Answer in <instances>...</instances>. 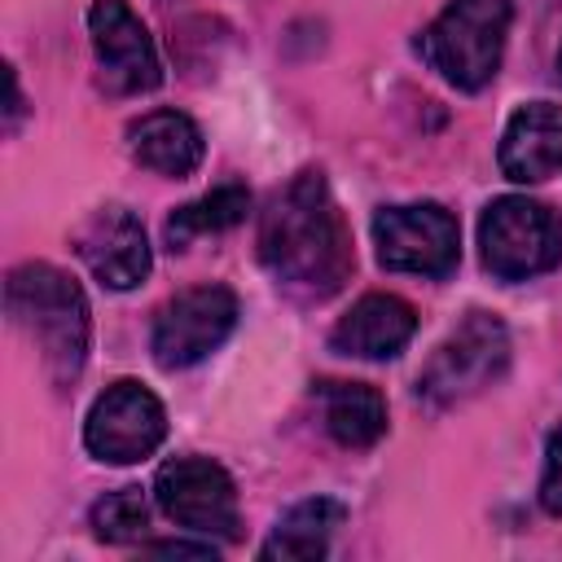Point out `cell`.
<instances>
[{
    "mask_svg": "<svg viewBox=\"0 0 562 562\" xmlns=\"http://www.w3.org/2000/svg\"><path fill=\"white\" fill-rule=\"evenodd\" d=\"M417 334V312L400 294H364L334 329L329 347L356 360H391Z\"/></svg>",
    "mask_w": 562,
    "mask_h": 562,
    "instance_id": "7c38bea8",
    "label": "cell"
},
{
    "mask_svg": "<svg viewBox=\"0 0 562 562\" xmlns=\"http://www.w3.org/2000/svg\"><path fill=\"white\" fill-rule=\"evenodd\" d=\"M562 167V105L531 101L514 110L501 136V171L518 184L549 180Z\"/></svg>",
    "mask_w": 562,
    "mask_h": 562,
    "instance_id": "4fadbf2b",
    "label": "cell"
},
{
    "mask_svg": "<svg viewBox=\"0 0 562 562\" xmlns=\"http://www.w3.org/2000/svg\"><path fill=\"white\" fill-rule=\"evenodd\" d=\"M145 549L158 553V558H215L211 540H206V544H189V540H149Z\"/></svg>",
    "mask_w": 562,
    "mask_h": 562,
    "instance_id": "ffe728a7",
    "label": "cell"
},
{
    "mask_svg": "<svg viewBox=\"0 0 562 562\" xmlns=\"http://www.w3.org/2000/svg\"><path fill=\"white\" fill-rule=\"evenodd\" d=\"M540 505L544 514L562 518V426H553L544 443V474H540Z\"/></svg>",
    "mask_w": 562,
    "mask_h": 562,
    "instance_id": "d6986e66",
    "label": "cell"
},
{
    "mask_svg": "<svg viewBox=\"0 0 562 562\" xmlns=\"http://www.w3.org/2000/svg\"><path fill=\"white\" fill-rule=\"evenodd\" d=\"M18 114H22V92H18V75L9 70V132L18 127Z\"/></svg>",
    "mask_w": 562,
    "mask_h": 562,
    "instance_id": "44dd1931",
    "label": "cell"
},
{
    "mask_svg": "<svg viewBox=\"0 0 562 562\" xmlns=\"http://www.w3.org/2000/svg\"><path fill=\"white\" fill-rule=\"evenodd\" d=\"M127 149L140 167L167 176V180H184L202 167V154H206V140H202V127L180 114V110H154L145 119H136L127 127Z\"/></svg>",
    "mask_w": 562,
    "mask_h": 562,
    "instance_id": "5bb4252c",
    "label": "cell"
},
{
    "mask_svg": "<svg viewBox=\"0 0 562 562\" xmlns=\"http://www.w3.org/2000/svg\"><path fill=\"white\" fill-rule=\"evenodd\" d=\"M509 369V329L492 312H470L417 373V400L430 408H452L487 391Z\"/></svg>",
    "mask_w": 562,
    "mask_h": 562,
    "instance_id": "277c9868",
    "label": "cell"
},
{
    "mask_svg": "<svg viewBox=\"0 0 562 562\" xmlns=\"http://www.w3.org/2000/svg\"><path fill=\"white\" fill-rule=\"evenodd\" d=\"M75 255L110 290H132L149 277V237H145V224L127 206L92 211L75 228Z\"/></svg>",
    "mask_w": 562,
    "mask_h": 562,
    "instance_id": "8fae6325",
    "label": "cell"
},
{
    "mask_svg": "<svg viewBox=\"0 0 562 562\" xmlns=\"http://www.w3.org/2000/svg\"><path fill=\"white\" fill-rule=\"evenodd\" d=\"M509 35V0H448V9L422 31L417 53L452 88L479 92L496 79Z\"/></svg>",
    "mask_w": 562,
    "mask_h": 562,
    "instance_id": "3957f363",
    "label": "cell"
},
{
    "mask_svg": "<svg viewBox=\"0 0 562 562\" xmlns=\"http://www.w3.org/2000/svg\"><path fill=\"white\" fill-rule=\"evenodd\" d=\"M558 79H562V48H558Z\"/></svg>",
    "mask_w": 562,
    "mask_h": 562,
    "instance_id": "7402d4cb",
    "label": "cell"
},
{
    "mask_svg": "<svg viewBox=\"0 0 562 562\" xmlns=\"http://www.w3.org/2000/svg\"><path fill=\"white\" fill-rule=\"evenodd\" d=\"M373 246L382 268L413 277H448L461 259L457 220L439 202L382 206L373 215Z\"/></svg>",
    "mask_w": 562,
    "mask_h": 562,
    "instance_id": "52a82bcc",
    "label": "cell"
},
{
    "mask_svg": "<svg viewBox=\"0 0 562 562\" xmlns=\"http://www.w3.org/2000/svg\"><path fill=\"white\" fill-rule=\"evenodd\" d=\"M259 263L285 294L303 303H321L347 285L356 250L321 171H299L268 202L259 220Z\"/></svg>",
    "mask_w": 562,
    "mask_h": 562,
    "instance_id": "6da1fadb",
    "label": "cell"
},
{
    "mask_svg": "<svg viewBox=\"0 0 562 562\" xmlns=\"http://www.w3.org/2000/svg\"><path fill=\"white\" fill-rule=\"evenodd\" d=\"M483 268L501 281H527L562 263V215L536 198H496L479 220Z\"/></svg>",
    "mask_w": 562,
    "mask_h": 562,
    "instance_id": "5b68a950",
    "label": "cell"
},
{
    "mask_svg": "<svg viewBox=\"0 0 562 562\" xmlns=\"http://www.w3.org/2000/svg\"><path fill=\"white\" fill-rule=\"evenodd\" d=\"M162 439H167V408L149 386L132 378L105 386L83 422V448L110 465L145 461Z\"/></svg>",
    "mask_w": 562,
    "mask_h": 562,
    "instance_id": "ba28073f",
    "label": "cell"
},
{
    "mask_svg": "<svg viewBox=\"0 0 562 562\" xmlns=\"http://www.w3.org/2000/svg\"><path fill=\"white\" fill-rule=\"evenodd\" d=\"M347 509L334 496H312L285 509L272 527V536L259 544V558H325L329 536L342 527Z\"/></svg>",
    "mask_w": 562,
    "mask_h": 562,
    "instance_id": "2e32d148",
    "label": "cell"
},
{
    "mask_svg": "<svg viewBox=\"0 0 562 562\" xmlns=\"http://www.w3.org/2000/svg\"><path fill=\"white\" fill-rule=\"evenodd\" d=\"M9 321L35 342L44 373L53 386H70L88 360V299L79 281H70L53 263H22L4 281Z\"/></svg>",
    "mask_w": 562,
    "mask_h": 562,
    "instance_id": "7a4b0ae2",
    "label": "cell"
},
{
    "mask_svg": "<svg viewBox=\"0 0 562 562\" xmlns=\"http://www.w3.org/2000/svg\"><path fill=\"white\" fill-rule=\"evenodd\" d=\"M325 430L342 448H373L386 435V400L369 382H321Z\"/></svg>",
    "mask_w": 562,
    "mask_h": 562,
    "instance_id": "9a60e30c",
    "label": "cell"
},
{
    "mask_svg": "<svg viewBox=\"0 0 562 562\" xmlns=\"http://www.w3.org/2000/svg\"><path fill=\"white\" fill-rule=\"evenodd\" d=\"M88 522H92V536L105 544H136L149 536V505L140 487H114L88 509Z\"/></svg>",
    "mask_w": 562,
    "mask_h": 562,
    "instance_id": "ac0fdd59",
    "label": "cell"
},
{
    "mask_svg": "<svg viewBox=\"0 0 562 562\" xmlns=\"http://www.w3.org/2000/svg\"><path fill=\"white\" fill-rule=\"evenodd\" d=\"M246 211H250V189L246 184H215L198 202H184V206L171 211V220H167V246L171 250H184L202 233H224V228L241 224Z\"/></svg>",
    "mask_w": 562,
    "mask_h": 562,
    "instance_id": "e0dca14e",
    "label": "cell"
},
{
    "mask_svg": "<svg viewBox=\"0 0 562 562\" xmlns=\"http://www.w3.org/2000/svg\"><path fill=\"white\" fill-rule=\"evenodd\" d=\"M88 35H92L101 88L110 97L154 92L162 83L158 48H154L145 22L127 9V0H92V9H88Z\"/></svg>",
    "mask_w": 562,
    "mask_h": 562,
    "instance_id": "30bf717a",
    "label": "cell"
},
{
    "mask_svg": "<svg viewBox=\"0 0 562 562\" xmlns=\"http://www.w3.org/2000/svg\"><path fill=\"white\" fill-rule=\"evenodd\" d=\"M237 325V294L228 285H193L167 299L154 316L149 351L162 369H189L206 360Z\"/></svg>",
    "mask_w": 562,
    "mask_h": 562,
    "instance_id": "9c48e42d",
    "label": "cell"
},
{
    "mask_svg": "<svg viewBox=\"0 0 562 562\" xmlns=\"http://www.w3.org/2000/svg\"><path fill=\"white\" fill-rule=\"evenodd\" d=\"M154 496H158V509L193 536L224 540V544H233L241 536L237 487L220 461H206V457L167 461L154 474Z\"/></svg>",
    "mask_w": 562,
    "mask_h": 562,
    "instance_id": "8992f818",
    "label": "cell"
}]
</instances>
